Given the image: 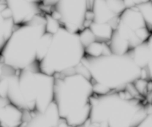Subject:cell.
<instances>
[{
    "label": "cell",
    "instance_id": "1",
    "mask_svg": "<svg viewBox=\"0 0 152 127\" xmlns=\"http://www.w3.org/2000/svg\"><path fill=\"white\" fill-rule=\"evenodd\" d=\"M93 83L94 94L126 90L140 79H147L145 70L134 60L130 53H110L97 57H86L81 66Z\"/></svg>",
    "mask_w": 152,
    "mask_h": 127
},
{
    "label": "cell",
    "instance_id": "2",
    "mask_svg": "<svg viewBox=\"0 0 152 127\" xmlns=\"http://www.w3.org/2000/svg\"><path fill=\"white\" fill-rule=\"evenodd\" d=\"M6 98L28 112H42L53 103L56 77L39 68L15 71L5 65Z\"/></svg>",
    "mask_w": 152,
    "mask_h": 127
},
{
    "label": "cell",
    "instance_id": "3",
    "mask_svg": "<svg viewBox=\"0 0 152 127\" xmlns=\"http://www.w3.org/2000/svg\"><path fill=\"white\" fill-rule=\"evenodd\" d=\"M148 113V103L129 89L94 94L88 120L97 127H135Z\"/></svg>",
    "mask_w": 152,
    "mask_h": 127
},
{
    "label": "cell",
    "instance_id": "4",
    "mask_svg": "<svg viewBox=\"0 0 152 127\" xmlns=\"http://www.w3.org/2000/svg\"><path fill=\"white\" fill-rule=\"evenodd\" d=\"M94 88L90 77L80 70L56 77L54 100L61 120L74 127L88 120Z\"/></svg>",
    "mask_w": 152,
    "mask_h": 127
},
{
    "label": "cell",
    "instance_id": "5",
    "mask_svg": "<svg viewBox=\"0 0 152 127\" xmlns=\"http://www.w3.org/2000/svg\"><path fill=\"white\" fill-rule=\"evenodd\" d=\"M86 57L80 33L62 26L50 35L47 48L38 60V68L46 74L59 77L77 71Z\"/></svg>",
    "mask_w": 152,
    "mask_h": 127
},
{
    "label": "cell",
    "instance_id": "6",
    "mask_svg": "<svg viewBox=\"0 0 152 127\" xmlns=\"http://www.w3.org/2000/svg\"><path fill=\"white\" fill-rule=\"evenodd\" d=\"M45 13L16 26L0 52V62L15 71L38 68V50L46 33Z\"/></svg>",
    "mask_w": 152,
    "mask_h": 127
},
{
    "label": "cell",
    "instance_id": "7",
    "mask_svg": "<svg viewBox=\"0 0 152 127\" xmlns=\"http://www.w3.org/2000/svg\"><path fill=\"white\" fill-rule=\"evenodd\" d=\"M151 34L139 9L128 7L119 17L108 46L113 53L125 54L145 43Z\"/></svg>",
    "mask_w": 152,
    "mask_h": 127
},
{
    "label": "cell",
    "instance_id": "8",
    "mask_svg": "<svg viewBox=\"0 0 152 127\" xmlns=\"http://www.w3.org/2000/svg\"><path fill=\"white\" fill-rule=\"evenodd\" d=\"M92 1L93 0H58L48 13L65 28L80 33L88 27Z\"/></svg>",
    "mask_w": 152,
    "mask_h": 127
},
{
    "label": "cell",
    "instance_id": "9",
    "mask_svg": "<svg viewBox=\"0 0 152 127\" xmlns=\"http://www.w3.org/2000/svg\"><path fill=\"white\" fill-rule=\"evenodd\" d=\"M126 8L124 0H93L88 26H109L115 29L119 17Z\"/></svg>",
    "mask_w": 152,
    "mask_h": 127
},
{
    "label": "cell",
    "instance_id": "10",
    "mask_svg": "<svg viewBox=\"0 0 152 127\" xmlns=\"http://www.w3.org/2000/svg\"><path fill=\"white\" fill-rule=\"evenodd\" d=\"M16 26L27 24L43 14L41 0H4Z\"/></svg>",
    "mask_w": 152,
    "mask_h": 127
},
{
    "label": "cell",
    "instance_id": "11",
    "mask_svg": "<svg viewBox=\"0 0 152 127\" xmlns=\"http://www.w3.org/2000/svg\"><path fill=\"white\" fill-rule=\"evenodd\" d=\"M25 120V111L7 101L0 106V127H21Z\"/></svg>",
    "mask_w": 152,
    "mask_h": 127
},
{
    "label": "cell",
    "instance_id": "12",
    "mask_svg": "<svg viewBox=\"0 0 152 127\" xmlns=\"http://www.w3.org/2000/svg\"><path fill=\"white\" fill-rule=\"evenodd\" d=\"M16 28L4 0H0V52Z\"/></svg>",
    "mask_w": 152,
    "mask_h": 127
},
{
    "label": "cell",
    "instance_id": "13",
    "mask_svg": "<svg viewBox=\"0 0 152 127\" xmlns=\"http://www.w3.org/2000/svg\"><path fill=\"white\" fill-rule=\"evenodd\" d=\"M111 49L108 43L94 41L86 47V56L90 57H97L110 53Z\"/></svg>",
    "mask_w": 152,
    "mask_h": 127
},
{
    "label": "cell",
    "instance_id": "14",
    "mask_svg": "<svg viewBox=\"0 0 152 127\" xmlns=\"http://www.w3.org/2000/svg\"><path fill=\"white\" fill-rule=\"evenodd\" d=\"M137 7L141 12L147 25L152 32V1L140 4Z\"/></svg>",
    "mask_w": 152,
    "mask_h": 127
},
{
    "label": "cell",
    "instance_id": "15",
    "mask_svg": "<svg viewBox=\"0 0 152 127\" xmlns=\"http://www.w3.org/2000/svg\"><path fill=\"white\" fill-rule=\"evenodd\" d=\"M147 48V65L145 68V74H146L148 80H152V34L148 40L145 42Z\"/></svg>",
    "mask_w": 152,
    "mask_h": 127
},
{
    "label": "cell",
    "instance_id": "16",
    "mask_svg": "<svg viewBox=\"0 0 152 127\" xmlns=\"http://www.w3.org/2000/svg\"><path fill=\"white\" fill-rule=\"evenodd\" d=\"M135 127H152V105L148 104V113L146 117Z\"/></svg>",
    "mask_w": 152,
    "mask_h": 127
},
{
    "label": "cell",
    "instance_id": "17",
    "mask_svg": "<svg viewBox=\"0 0 152 127\" xmlns=\"http://www.w3.org/2000/svg\"><path fill=\"white\" fill-rule=\"evenodd\" d=\"M150 1H152V0H124L125 4H126L127 8L128 7H137V6L140 5V4L148 2Z\"/></svg>",
    "mask_w": 152,
    "mask_h": 127
},
{
    "label": "cell",
    "instance_id": "18",
    "mask_svg": "<svg viewBox=\"0 0 152 127\" xmlns=\"http://www.w3.org/2000/svg\"><path fill=\"white\" fill-rule=\"evenodd\" d=\"M147 101H148V104H151L152 105V80H149L148 81V92H147Z\"/></svg>",
    "mask_w": 152,
    "mask_h": 127
},
{
    "label": "cell",
    "instance_id": "19",
    "mask_svg": "<svg viewBox=\"0 0 152 127\" xmlns=\"http://www.w3.org/2000/svg\"><path fill=\"white\" fill-rule=\"evenodd\" d=\"M53 127H74V126H70V125H68V123H66L65 121H63V120H62L60 123H58L57 125H56V126Z\"/></svg>",
    "mask_w": 152,
    "mask_h": 127
},
{
    "label": "cell",
    "instance_id": "20",
    "mask_svg": "<svg viewBox=\"0 0 152 127\" xmlns=\"http://www.w3.org/2000/svg\"><path fill=\"white\" fill-rule=\"evenodd\" d=\"M80 127H97V126H96L95 124H94L93 123H91V122L88 120L86 123H85L84 124L82 125V126Z\"/></svg>",
    "mask_w": 152,
    "mask_h": 127
},
{
    "label": "cell",
    "instance_id": "21",
    "mask_svg": "<svg viewBox=\"0 0 152 127\" xmlns=\"http://www.w3.org/2000/svg\"><path fill=\"white\" fill-rule=\"evenodd\" d=\"M4 70V65L1 62H0V77L2 76Z\"/></svg>",
    "mask_w": 152,
    "mask_h": 127
},
{
    "label": "cell",
    "instance_id": "22",
    "mask_svg": "<svg viewBox=\"0 0 152 127\" xmlns=\"http://www.w3.org/2000/svg\"><path fill=\"white\" fill-rule=\"evenodd\" d=\"M21 127H28V126H25V125L22 124V126H21Z\"/></svg>",
    "mask_w": 152,
    "mask_h": 127
}]
</instances>
